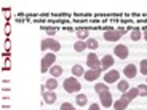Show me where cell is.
<instances>
[{
	"label": "cell",
	"instance_id": "1",
	"mask_svg": "<svg viewBox=\"0 0 147 110\" xmlns=\"http://www.w3.org/2000/svg\"><path fill=\"white\" fill-rule=\"evenodd\" d=\"M63 86H64V89H66L67 93H78L82 89V85H80V81L77 80L75 77H69V78H66L64 80V83H63Z\"/></svg>",
	"mask_w": 147,
	"mask_h": 110
},
{
	"label": "cell",
	"instance_id": "2",
	"mask_svg": "<svg viewBox=\"0 0 147 110\" xmlns=\"http://www.w3.org/2000/svg\"><path fill=\"white\" fill-rule=\"evenodd\" d=\"M45 50H51V53H58L61 50V43L51 37L45 38V40H42V51H45Z\"/></svg>",
	"mask_w": 147,
	"mask_h": 110
},
{
	"label": "cell",
	"instance_id": "3",
	"mask_svg": "<svg viewBox=\"0 0 147 110\" xmlns=\"http://www.w3.org/2000/svg\"><path fill=\"white\" fill-rule=\"evenodd\" d=\"M123 34H125L123 29H109L104 34V38H106L107 42H118L121 37H123Z\"/></svg>",
	"mask_w": 147,
	"mask_h": 110
},
{
	"label": "cell",
	"instance_id": "4",
	"mask_svg": "<svg viewBox=\"0 0 147 110\" xmlns=\"http://www.w3.org/2000/svg\"><path fill=\"white\" fill-rule=\"evenodd\" d=\"M55 53H48V54L43 56V59H42V67L40 70L42 72H50V69H51L53 66H55Z\"/></svg>",
	"mask_w": 147,
	"mask_h": 110
},
{
	"label": "cell",
	"instance_id": "5",
	"mask_svg": "<svg viewBox=\"0 0 147 110\" xmlns=\"http://www.w3.org/2000/svg\"><path fill=\"white\" fill-rule=\"evenodd\" d=\"M86 66H88L90 69H93V70H99L101 69V59L96 56V53H90V54L86 56Z\"/></svg>",
	"mask_w": 147,
	"mask_h": 110
},
{
	"label": "cell",
	"instance_id": "6",
	"mask_svg": "<svg viewBox=\"0 0 147 110\" xmlns=\"http://www.w3.org/2000/svg\"><path fill=\"white\" fill-rule=\"evenodd\" d=\"M120 81V72L118 70H109L104 75V83H118Z\"/></svg>",
	"mask_w": 147,
	"mask_h": 110
},
{
	"label": "cell",
	"instance_id": "7",
	"mask_svg": "<svg viewBox=\"0 0 147 110\" xmlns=\"http://www.w3.org/2000/svg\"><path fill=\"white\" fill-rule=\"evenodd\" d=\"M99 101H101V105L106 107V109H109V107L114 105V101H112V94H110V91H104L99 94Z\"/></svg>",
	"mask_w": 147,
	"mask_h": 110
},
{
	"label": "cell",
	"instance_id": "8",
	"mask_svg": "<svg viewBox=\"0 0 147 110\" xmlns=\"http://www.w3.org/2000/svg\"><path fill=\"white\" fill-rule=\"evenodd\" d=\"M114 54L117 56L118 59H126L129 54L128 46H125V45H117V46L114 48Z\"/></svg>",
	"mask_w": 147,
	"mask_h": 110
},
{
	"label": "cell",
	"instance_id": "9",
	"mask_svg": "<svg viewBox=\"0 0 147 110\" xmlns=\"http://www.w3.org/2000/svg\"><path fill=\"white\" fill-rule=\"evenodd\" d=\"M123 73H125L126 78H134L138 75V67L134 64H128V66L123 69Z\"/></svg>",
	"mask_w": 147,
	"mask_h": 110
},
{
	"label": "cell",
	"instance_id": "10",
	"mask_svg": "<svg viewBox=\"0 0 147 110\" xmlns=\"http://www.w3.org/2000/svg\"><path fill=\"white\" fill-rule=\"evenodd\" d=\"M99 75H101V69L99 70H93V69H90V70H86L85 72V80L86 81H94V80H98L99 78Z\"/></svg>",
	"mask_w": 147,
	"mask_h": 110
},
{
	"label": "cell",
	"instance_id": "11",
	"mask_svg": "<svg viewBox=\"0 0 147 110\" xmlns=\"http://www.w3.org/2000/svg\"><path fill=\"white\" fill-rule=\"evenodd\" d=\"M114 62H115V59L112 58L110 54H106L102 59H101V69H102V70H107L109 67L114 66Z\"/></svg>",
	"mask_w": 147,
	"mask_h": 110
},
{
	"label": "cell",
	"instance_id": "12",
	"mask_svg": "<svg viewBox=\"0 0 147 110\" xmlns=\"http://www.w3.org/2000/svg\"><path fill=\"white\" fill-rule=\"evenodd\" d=\"M138 96H139V91H138V88H129L128 91L125 93V94L121 96V97H125L128 102H131V101L134 99V97H138Z\"/></svg>",
	"mask_w": 147,
	"mask_h": 110
},
{
	"label": "cell",
	"instance_id": "13",
	"mask_svg": "<svg viewBox=\"0 0 147 110\" xmlns=\"http://www.w3.org/2000/svg\"><path fill=\"white\" fill-rule=\"evenodd\" d=\"M128 104H129V102L125 99V97H120L117 102H114V109H115V110H126Z\"/></svg>",
	"mask_w": 147,
	"mask_h": 110
},
{
	"label": "cell",
	"instance_id": "14",
	"mask_svg": "<svg viewBox=\"0 0 147 110\" xmlns=\"http://www.w3.org/2000/svg\"><path fill=\"white\" fill-rule=\"evenodd\" d=\"M85 72H86V70H83V67L80 66V64H75V66L72 67V75L75 78L77 77H82V75H85Z\"/></svg>",
	"mask_w": 147,
	"mask_h": 110
},
{
	"label": "cell",
	"instance_id": "15",
	"mask_svg": "<svg viewBox=\"0 0 147 110\" xmlns=\"http://www.w3.org/2000/svg\"><path fill=\"white\" fill-rule=\"evenodd\" d=\"M43 101L47 104H53L56 101V94L55 91H48V93H43Z\"/></svg>",
	"mask_w": 147,
	"mask_h": 110
},
{
	"label": "cell",
	"instance_id": "16",
	"mask_svg": "<svg viewBox=\"0 0 147 110\" xmlns=\"http://www.w3.org/2000/svg\"><path fill=\"white\" fill-rule=\"evenodd\" d=\"M75 102H77V105L85 107L86 104H88V96L86 94H78L77 97H75Z\"/></svg>",
	"mask_w": 147,
	"mask_h": 110
},
{
	"label": "cell",
	"instance_id": "17",
	"mask_svg": "<svg viewBox=\"0 0 147 110\" xmlns=\"http://www.w3.org/2000/svg\"><path fill=\"white\" fill-rule=\"evenodd\" d=\"M50 73L53 75V78H55V77H61V75H63V67L58 66V64H55V66L50 69Z\"/></svg>",
	"mask_w": 147,
	"mask_h": 110
},
{
	"label": "cell",
	"instance_id": "18",
	"mask_svg": "<svg viewBox=\"0 0 147 110\" xmlns=\"http://www.w3.org/2000/svg\"><path fill=\"white\" fill-rule=\"evenodd\" d=\"M117 88H118V91H120V93L125 94V93L129 89V83L126 80H121V81H118V83H117Z\"/></svg>",
	"mask_w": 147,
	"mask_h": 110
},
{
	"label": "cell",
	"instance_id": "19",
	"mask_svg": "<svg viewBox=\"0 0 147 110\" xmlns=\"http://www.w3.org/2000/svg\"><path fill=\"white\" fill-rule=\"evenodd\" d=\"M45 88H47L48 91H55V89L58 88V81H56L55 78H50V80H47V83H45Z\"/></svg>",
	"mask_w": 147,
	"mask_h": 110
},
{
	"label": "cell",
	"instance_id": "20",
	"mask_svg": "<svg viewBox=\"0 0 147 110\" xmlns=\"http://www.w3.org/2000/svg\"><path fill=\"white\" fill-rule=\"evenodd\" d=\"M77 38L82 42H86L88 40V30L86 29H77Z\"/></svg>",
	"mask_w": 147,
	"mask_h": 110
},
{
	"label": "cell",
	"instance_id": "21",
	"mask_svg": "<svg viewBox=\"0 0 147 110\" xmlns=\"http://www.w3.org/2000/svg\"><path fill=\"white\" fill-rule=\"evenodd\" d=\"M74 50L77 53H82L83 50H86V42H82V40L75 42V43H74Z\"/></svg>",
	"mask_w": 147,
	"mask_h": 110
},
{
	"label": "cell",
	"instance_id": "22",
	"mask_svg": "<svg viewBox=\"0 0 147 110\" xmlns=\"http://www.w3.org/2000/svg\"><path fill=\"white\" fill-rule=\"evenodd\" d=\"M129 37H131V40H133V42H139L141 38H142V34H141L139 29H133L131 34H129Z\"/></svg>",
	"mask_w": 147,
	"mask_h": 110
},
{
	"label": "cell",
	"instance_id": "23",
	"mask_svg": "<svg viewBox=\"0 0 147 110\" xmlns=\"http://www.w3.org/2000/svg\"><path fill=\"white\" fill-rule=\"evenodd\" d=\"M98 46H99V43H98V40H96V38H88V40H86V48H90V50L96 51V50H98Z\"/></svg>",
	"mask_w": 147,
	"mask_h": 110
},
{
	"label": "cell",
	"instance_id": "24",
	"mask_svg": "<svg viewBox=\"0 0 147 110\" xmlns=\"http://www.w3.org/2000/svg\"><path fill=\"white\" fill-rule=\"evenodd\" d=\"M94 91L98 93V94H101V93H104V91H109V86H107L106 83H98V85H94Z\"/></svg>",
	"mask_w": 147,
	"mask_h": 110
},
{
	"label": "cell",
	"instance_id": "25",
	"mask_svg": "<svg viewBox=\"0 0 147 110\" xmlns=\"http://www.w3.org/2000/svg\"><path fill=\"white\" fill-rule=\"evenodd\" d=\"M139 72L147 77V59H142V61H141V64H139Z\"/></svg>",
	"mask_w": 147,
	"mask_h": 110
},
{
	"label": "cell",
	"instance_id": "26",
	"mask_svg": "<svg viewBox=\"0 0 147 110\" xmlns=\"http://www.w3.org/2000/svg\"><path fill=\"white\" fill-rule=\"evenodd\" d=\"M138 91H139V96H142V97H147V85L142 83L138 86Z\"/></svg>",
	"mask_w": 147,
	"mask_h": 110
},
{
	"label": "cell",
	"instance_id": "27",
	"mask_svg": "<svg viewBox=\"0 0 147 110\" xmlns=\"http://www.w3.org/2000/svg\"><path fill=\"white\" fill-rule=\"evenodd\" d=\"M59 110H75V107H74L70 102H63V104H61V109H59Z\"/></svg>",
	"mask_w": 147,
	"mask_h": 110
},
{
	"label": "cell",
	"instance_id": "28",
	"mask_svg": "<svg viewBox=\"0 0 147 110\" xmlns=\"http://www.w3.org/2000/svg\"><path fill=\"white\" fill-rule=\"evenodd\" d=\"M43 30L48 34V35H51V37L55 35L56 32H58V30H56V27H43Z\"/></svg>",
	"mask_w": 147,
	"mask_h": 110
},
{
	"label": "cell",
	"instance_id": "29",
	"mask_svg": "<svg viewBox=\"0 0 147 110\" xmlns=\"http://www.w3.org/2000/svg\"><path fill=\"white\" fill-rule=\"evenodd\" d=\"M90 110H101V109H99L98 104H91V105H90Z\"/></svg>",
	"mask_w": 147,
	"mask_h": 110
},
{
	"label": "cell",
	"instance_id": "30",
	"mask_svg": "<svg viewBox=\"0 0 147 110\" xmlns=\"http://www.w3.org/2000/svg\"><path fill=\"white\" fill-rule=\"evenodd\" d=\"M142 37H144V38H146V42H147V29H146V30H144V34H142Z\"/></svg>",
	"mask_w": 147,
	"mask_h": 110
},
{
	"label": "cell",
	"instance_id": "31",
	"mask_svg": "<svg viewBox=\"0 0 147 110\" xmlns=\"http://www.w3.org/2000/svg\"><path fill=\"white\" fill-rule=\"evenodd\" d=\"M146 85H147V83H146Z\"/></svg>",
	"mask_w": 147,
	"mask_h": 110
}]
</instances>
